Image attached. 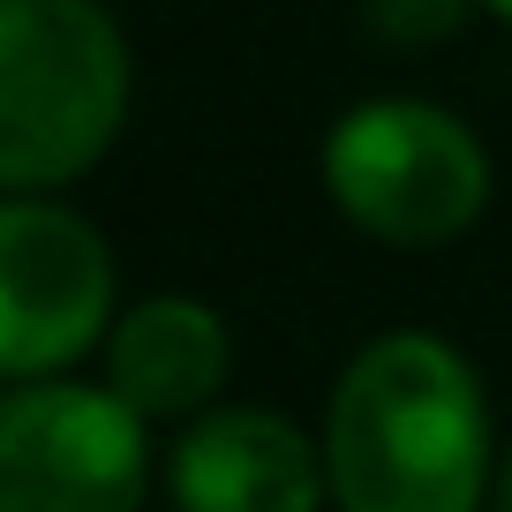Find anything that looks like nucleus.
Returning a JSON list of instances; mask_svg holds the SVG:
<instances>
[{
	"instance_id": "obj_1",
	"label": "nucleus",
	"mask_w": 512,
	"mask_h": 512,
	"mask_svg": "<svg viewBox=\"0 0 512 512\" xmlns=\"http://www.w3.org/2000/svg\"><path fill=\"white\" fill-rule=\"evenodd\" d=\"M324 467L339 512H475L490 475L475 369L437 332H384L332 392Z\"/></svg>"
},
{
	"instance_id": "obj_2",
	"label": "nucleus",
	"mask_w": 512,
	"mask_h": 512,
	"mask_svg": "<svg viewBox=\"0 0 512 512\" xmlns=\"http://www.w3.org/2000/svg\"><path fill=\"white\" fill-rule=\"evenodd\" d=\"M128 113V46L98 0H0V181L8 196L91 174Z\"/></svg>"
},
{
	"instance_id": "obj_3",
	"label": "nucleus",
	"mask_w": 512,
	"mask_h": 512,
	"mask_svg": "<svg viewBox=\"0 0 512 512\" xmlns=\"http://www.w3.org/2000/svg\"><path fill=\"white\" fill-rule=\"evenodd\" d=\"M324 181L362 234L430 249L482 219L490 204V159L467 121L422 106V98H377L354 106L324 144Z\"/></svg>"
},
{
	"instance_id": "obj_4",
	"label": "nucleus",
	"mask_w": 512,
	"mask_h": 512,
	"mask_svg": "<svg viewBox=\"0 0 512 512\" xmlns=\"http://www.w3.org/2000/svg\"><path fill=\"white\" fill-rule=\"evenodd\" d=\"M151 482L144 415L121 392L23 377L0 407V512H136Z\"/></svg>"
},
{
	"instance_id": "obj_5",
	"label": "nucleus",
	"mask_w": 512,
	"mask_h": 512,
	"mask_svg": "<svg viewBox=\"0 0 512 512\" xmlns=\"http://www.w3.org/2000/svg\"><path fill=\"white\" fill-rule=\"evenodd\" d=\"M0 369L46 377L76 362L91 339L113 332V256L76 211L61 204H16L0 211Z\"/></svg>"
},
{
	"instance_id": "obj_6",
	"label": "nucleus",
	"mask_w": 512,
	"mask_h": 512,
	"mask_svg": "<svg viewBox=\"0 0 512 512\" xmlns=\"http://www.w3.org/2000/svg\"><path fill=\"white\" fill-rule=\"evenodd\" d=\"M324 475L309 437L264 407H211L181 430L166 490L181 512H317Z\"/></svg>"
},
{
	"instance_id": "obj_7",
	"label": "nucleus",
	"mask_w": 512,
	"mask_h": 512,
	"mask_svg": "<svg viewBox=\"0 0 512 512\" xmlns=\"http://www.w3.org/2000/svg\"><path fill=\"white\" fill-rule=\"evenodd\" d=\"M226 324L211 317L204 302H181V294H159V302H136L121 324L106 332V369L113 392L144 422H181L204 415L226 384Z\"/></svg>"
},
{
	"instance_id": "obj_8",
	"label": "nucleus",
	"mask_w": 512,
	"mask_h": 512,
	"mask_svg": "<svg viewBox=\"0 0 512 512\" xmlns=\"http://www.w3.org/2000/svg\"><path fill=\"white\" fill-rule=\"evenodd\" d=\"M467 8H475V0H362V23L384 46L415 53V46H445L467 23Z\"/></svg>"
},
{
	"instance_id": "obj_9",
	"label": "nucleus",
	"mask_w": 512,
	"mask_h": 512,
	"mask_svg": "<svg viewBox=\"0 0 512 512\" xmlns=\"http://www.w3.org/2000/svg\"><path fill=\"white\" fill-rule=\"evenodd\" d=\"M490 512H512V460H505V475H497V505Z\"/></svg>"
},
{
	"instance_id": "obj_10",
	"label": "nucleus",
	"mask_w": 512,
	"mask_h": 512,
	"mask_svg": "<svg viewBox=\"0 0 512 512\" xmlns=\"http://www.w3.org/2000/svg\"><path fill=\"white\" fill-rule=\"evenodd\" d=\"M482 8H490V16H505V23H512V0H482Z\"/></svg>"
}]
</instances>
